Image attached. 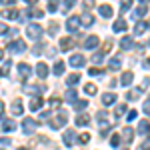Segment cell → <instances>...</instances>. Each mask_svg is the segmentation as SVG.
<instances>
[{"label":"cell","instance_id":"6da1fadb","mask_svg":"<svg viewBox=\"0 0 150 150\" xmlns=\"http://www.w3.org/2000/svg\"><path fill=\"white\" fill-rule=\"evenodd\" d=\"M26 34H28V38H32V40H40V36H42L40 24H28L26 26Z\"/></svg>","mask_w":150,"mask_h":150},{"label":"cell","instance_id":"7a4b0ae2","mask_svg":"<svg viewBox=\"0 0 150 150\" xmlns=\"http://www.w3.org/2000/svg\"><path fill=\"white\" fill-rule=\"evenodd\" d=\"M80 24H82L80 22V16H70L68 20H66V30H68V32H76Z\"/></svg>","mask_w":150,"mask_h":150},{"label":"cell","instance_id":"3957f363","mask_svg":"<svg viewBox=\"0 0 150 150\" xmlns=\"http://www.w3.org/2000/svg\"><path fill=\"white\" fill-rule=\"evenodd\" d=\"M66 120H68V116L64 114V112H58V114H56V118H54V120L50 122V126L54 128V130H58L60 126H64V124H66Z\"/></svg>","mask_w":150,"mask_h":150},{"label":"cell","instance_id":"277c9868","mask_svg":"<svg viewBox=\"0 0 150 150\" xmlns=\"http://www.w3.org/2000/svg\"><path fill=\"white\" fill-rule=\"evenodd\" d=\"M8 50H10V52H14V54H20V52H24V50H26V44H24V40H14V42H10V44H8Z\"/></svg>","mask_w":150,"mask_h":150},{"label":"cell","instance_id":"5b68a950","mask_svg":"<svg viewBox=\"0 0 150 150\" xmlns=\"http://www.w3.org/2000/svg\"><path fill=\"white\" fill-rule=\"evenodd\" d=\"M2 16H4V18H10V20H18V22L22 20V18H20V12L16 10V8H4V10H2Z\"/></svg>","mask_w":150,"mask_h":150},{"label":"cell","instance_id":"8992f818","mask_svg":"<svg viewBox=\"0 0 150 150\" xmlns=\"http://www.w3.org/2000/svg\"><path fill=\"white\" fill-rule=\"evenodd\" d=\"M36 126H38V124H36L32 118H24L22 120V130L26 132V134H32V132L36 130Z\"/></svg>","mask_w":150,"mask_h":150},{"label":"cell","instance_id":"52a82bcc","mask_svg":"<svg viewBox=\"0 0 150 150\" xmlns=\"http://www.w3.org/2000/svg\"><path fill=\"white\" fill-rule=\"evenodd\" d=\"M84 56L82 54H72V56L68 58V64L70 66H74V68H80V66H84Z\"/></svg>","mask_w":150,"mask_h":150},{"label":"cell","instance_id":"ba28073f","mask_svg":"<svg viewBox=\"0 0 150 150\" xmlns=\"http://www.w3.org/2000/svg\"><path fill=\"white\" fill-rule=\"evenodd\" d=\"M98 14H100L102 18H110V16H112V6H110V4H102V6H98Z\"/></svg>","mask_w":150,"mask_h":150},{"label":"cell","instance_id":"9c48e42d","mask_svg":"<svg viewBox=\"0 0 150 150\" xmlns=\"http://www.w3.org/2000/svg\"><path fill=\"white\" fill-rule=\"evenodd\" d=\"M138 134H144V136H150V122H146V120H140L138 124V130H136Z\"/></svg>","mask_w":150,"mask_h":150},{"label":"cell","instance_id":"30bf717a","mask_svg":"<svg viewBox=\"0 0 150 150\" xmlns=\"http://www.w3.org/2000/svg\"><path fill=\"white\" fill-rule=\"evenodd\" d=\"M94 46H98V36H88V38H86V40H84V48H86V50H92Z\"/></svg>","mask_w":150,"mask_h":150},{"label":"cell","instance_id":"8fae6325","mask_svg":"<svg viewBox=\"0 0 150 150\" xmlns=\"http://www.w3.org/2000/svg\"><path fill=\"white\" fill-rule=\"evenodd\" d=\"M132 80H134V74H132L130 70H126V72L122 74V78H120V84H122V86H130Z\"/></svg>","mask_w":150,"mask_h":150},{"label":"cell","instance_id":"7c38bea8","mask_svg":"<svg viewBox=\"0 0 150 150\" xmlns=\"http://www.w3.org/2000/svg\"><path fill=\"white\" fill-rule=\"evenodd\" d=\"M36 74H38L40 78H46L48 76V66L44 62H38V64H36Z\"/></svg>","mask_w":150,"mask_h":150},{"label":"cell","instance_id":"4fadbf2b","mask_svg":"<svg viewBox=\"0 0 150 150\" xmlns=\"http://www.w3.org/2000/svg\"><path fill=\"white\" fill-rule=\"evenodd\" d=\"M114 100H116V94H112V92H104L102 94V104H104V106L114 104Z\"/></svg>","mask_w":150,"mask_h":150},{"label":"cell","instance_id":"5bb4252c","mask_svg":"<svg viewBox=\"0 0 150 150\" xmlns=\"http://www.w3.org/2000/svg\"><path fill=\"white\" fill-rule=\"evenodd\" d=\"M18 72H20V76H22V78H28V76H30V72H32V68H30V66H28V64H18Z\"/></svg>","mask_w":150,"mask_h":150},{"label":"cell","instance_id":"9a60e30c","mask_svg":"<svg viewBox=\"0 0 150 150\" xmlns=\"http://www.w3.org/2000/svg\"><path fill=\"white\" fill-rule=\"evenodd\" d=\"M42 98H38V96H34V98H32V100H30V110H32V112H34V110H40V108H42Z\"/></svg>","mask_w":150,"mask_h":150},{"label":"cell","instance_id":"2e32d148","mask_svg":"<svg viewBox=\"0 0 150 150\" xmlns=\"http://www.w3.org/2000/svg\"><path fill=\"white\" fill-rule=\"evenodd\" d=\"M148 28V22H144V20H140V22H136V26H134V34L136 36H140L144 30Z\"/></svg>","mask_w":150,"mask_h":150},{"label":"cell","instance_id":"e0dca14e","mask_svg":"<svg viewBox=\"0 0 150 150\" xmlns=\"http://www.w3.org/2000/svg\"><path fill=\"white\" fill-rule=\"evenodd\" d=\"M2 130H4V132H12V130H16L14 120H2Z\"/></svg>","mask_w":150,"mask_h":150},{"label":"cell","instance_id":"ac0fdd59","mask_svg":"<svg viewBox=\"0 0 150 150\" xmlns=\"http://www.w3.org/2000/svg\"><path fill=\"white\" fill-rule=\"evenodd\" d=\"M24 90L30 94H38V92H44V86H30V84H24Z\"/></svg>","mask_w":150,"mask_h":150},{"label":"cell","instance_id":"d6986e66","mask_svg":"<svg viewBox=\"0 0 150 150\" xmlns=\"http://www.w3.org/2000/svg\"><path fill=\"white\" fill-rule=\"evenodd\" d=\"M122 30H126V20L124 18H118L114 22V32H122Z\"/></svg>","mask_w":150,"mask_h":150},{"label":"cell","instance_id":"ffe728a7","mask_svg":"<svg viewBox=\"0 0 150 150\" xmlns=\"http://www.w3.org/2000/svg\"><path fill=\"white\" fill-rule=\"evenodd\" d=\"M122 136H124V142H132V138H134V128H124V132H122Z\"/></svg>","mask_w":150,"mask_h":150},{"label":"cell","instance_id":"44dd1931","mask_svg":"<svg viewBox=\"0 0 150 150\" xmlns=\"http://www.w3.org/2000/svg\"><path fill=\"white\" fill-rule=\"evenodd\" d=\"M138 98H140V88H132V90H128L126 100H138Z\"/></svg>","mask_w":150,"mask_h":150},{"label":"cell","instance_id":"7402d4cb","mask_svg":"<svg viewBox=\"0 0 150 150\" xmlns=\"http://www.w3.org/2000/svg\"><path fill=\"white\" fill-rule=\"evenodd\" d=\"M74 44H76V42H74L72 38H62V40H60V46L64 48V50H68V48H74Z\"/></svg>","mask_w":150,"mask_h":150},{"label":"cell","instance_id":"603a6c76","mask_svg":"<svg viewBox=\"0 0 150 150\" xmlns=\"http://www.w3.org/2000/svg\"><path fill=\"white\" fill-rule=\"evenodd\" d=\"M62 140H64V144H66V146H70V144H72V140H74V132H72V130H66V132H64V136H62Z\"/></svg>","mask_w":150,"mask_h":150},{"label":"cell","instance_id":"cb8c5ba5","mask_svg":"<svg viewBox=\"0 0 150 150\" xmlns=\"http://www.w3.org/2000/svg\"><path fill=\"white\" fill-rule=\"evenodd\" d=\"M88 122H90V118H88L86 114H78L76 116V124H78V126H86Z\"/></svg>","mask_w":150,"mask_h":150},{"label":"cell","instance_id":"d4e9b609","mask_svg":"<svg viewBox=\"0 0 150 150\" xmlns=\"http://www.w3.org/2000/svg\"><path fill=\"white\" fill-rule=\"evenodd\" d=\"M146 10H148V6L142 2L138 8H136V12H134V18H140V16H144V14H146Z\"/></svg>","mask_w":150,"mask_h":150},{"label":"cell","instance_id":"484cf974","mask_svg":"<svg viewBox=\"0 0 150 150\" xmlns=\"http://www.w3.org/2000/svg\"><path fill=\"white\" fill-rule=\"evenodd\" d=\"M108 68H110V70H118V68H120V58H118V56L110 58V60H108Z\"/></svg>","mask_w":150,"mask_h":150},{"label":"cell","instance_id":"4316f807","mask_svg":"<svg viewBox=\"0 0 150 150\" xmlns=\"http://www.w3.org/2000/svg\"><path fill=\"white\" fill-rule=\"evenodd\" d=\"M52 72H54L56 76H60V74L64 72V62H60V60H58V62H54V68H52Z\"/></svg>","mask_w":150,"mask_h":150},{"label":"cell","instance_id":"83f0119b","mask_svg":"<svg viewBox=\"0 0 150 150\" xmlns=\"http://www.w3.org/2000/svg\"><path fill=\"white\" fill-rule=\"evenodd\" d=\"M80 22L84 24V26H92V24H94V18L90 16V14H84V16H80Z\"/></svg>","mask_w":150,"mask_h":150},{"label":"cell","instance_id":"f1b7e54d","mask_svg":"<svg viewBox=\"0 0 150 150\" xmlns=\"http://www.w3.org/2000/svg\"><path fill=\"white\" fill-rule=\"evenodd\" d=\"M12 112L14 114H22V102L20 100H14L12 102Z\"/></svg>","mask_w":150,"mask_h":150},{"label":"cell","instance_id":"f546056e","mask_svg":"<svg viewBox=\"0 0 150 150\" xmlns=\"http://www.w3.org/2000/svg\"><path fill=\"white\" fill-rule=\"evenodd\" d=\"M120 46H122V50H130V48L134 46V44H132V40H130V38H122V42H120Z\"/></svg>","mask_w":150,"mask_h":150},{"label":"cell","instance_id":"4dcf8cb0","mask_svg":"<svg viewBox=\"0 0 150 150\" xmlns=\"http://www.w3.org/2000/svg\"><path fill=\"white\" fill-rule=\"evenodd\" d=\"M10 66H12V62H10V60H6V62H4V66L0 68V74H2V76H8V72H10Z\"/></svg>","mask_w":150,"mask_h":150},{"label":"cell","instance_id":"1f68e13d","mask_svg":"<svg viewBox=\"0 0 150 150\" xmlns=\"http://www.w3.org/2000/svg\"><path fill=\"white\" fill-rule=\"evenodd\" d=\"M114 112H116V114H114V118H120V116H122L124 112H126V106H124V104H118Z\"/></svg>","mask_w":150,"mask_h":150},{"label":"cell","instance_id":"d6a6232c","mask_svg":"<svg viewBox=\"0 0 150 150\" xmlns=\"http://www.w3.org/2000/svg\"><path fill=\"white\" fill-rule=\"evenodd\" d=\"M78 80H80V76H78V74H70L68 78H66V82H68L70 86H74V84H78Z\"/></svg>","mask_w":150,"mask_h":150},{"label":"cell","instance_id":"836d02e7","mask_svg":"<svg viewBox=\"0 0 150 150\" xmlns=\"http://www.w3.org/2000/svg\"><path fill=\"white\" fill-rule=\"evenodd\" d=\"M66 100H68V102H74V100H76V90L70 88L68 92H66Z\"/></svg>","mask_w":150,"mask_h":150},{"label":"cell","instance_id":"e575fe53","mask_svg":"<svg viewBox=\"0 0 150 150\" xmlns=\"http://www.w3.org/2000/svg\"><path fill=\"white\" fill-rule=\"evenodd\" d=\"M84 92L86 94H96V86H94V84H86V86H84Z\"/></svg>","mask_w":150,"mask_h":150},{"label":"cell","instance_id":"d590c367","mask_svg":"<svg viewBox=\"0 0 150 150\" xmlns=\"http://www.w3.org/2000/svg\"><path fill=\"white\" fill-rule=\"evenodd\" d=\"M136 116H138V112H136V110H130V112H128V114H126L128 122H132V120H136Z\"/></svg>","mask_w":150,"mask_h":150},{"label":"cell","instance_id":"8d00e7d4","mask_svg":"<svg viewBox=\"0 0 150 150\" xmlns=\"http://www.w3.org/2000/svg\"><path fill=\"white\" fill-rule=\"evenodd\" d=\"M60 104H62V100H60V98H52V100H50V108H58Z\"/></svg>","mask_w":150,"mask_h":150},{"label":"cell","instance_id":"74e56055","mask_svg":"<svg viewBox=\"0 0 150 150\" xmlns=\"http://www.w3.org/2000/svg\"><path fill=\"white\" fill-rule=\"evenodd\" d=\"M88 140H90V136H88V134H86V132H84V134H80V136H78V142H80V144H86V142H88Z\"/></svg>","mask_w":150,"mask_h":150},{"label":"cell","instance_id":"f35d334b","mask_svg":"<svg viewBox=\"0 0 150 150\" xmlns=\"http://www.w3.org/2000/svg\"><path fill=\"white\" fill-rule=\"evenodd\" d=\"M88 74H90V76H102V70H98V68H90V70H88Z\"/></svg>","mask_w":150,"mask_h":150},{"label":"cell","instance_id":"ab89813d","mask_svg":"<svg viewBox=\"0 0 150 150\" xmlns=\"http://www.w3.org/2000/svg\"><path fill=\"white\" fill-rule=\"evenodd\" d=\"M110 144H112V146H118V144H120V136H118V134H114V136L110 138Z\"/></svg>","mask_w":150,"mask_h":150},{"label":"cell","instance_id":"60d3db41","mask_svg":"<svg viewBox=\"0 0 150 150\" xmlns=\"http://www.w3.org/2000/svg\"><path fill=\"white\" fill-rule=\"evenodd\" d=\"M92 62H94V64H100V62H102V52H100V54H94Z\"/></svg>","mask_w":150,"mask_h":150},{"label":"cell","instance_id":"b9f144b4","mask_svg":"<svg viewBox=\"0 0 150 150\" xmlns=\"http://www.w3.org/2000/svg\"><path fill=\"white\" fill-rule=\"evenodd\" d=\"M86 106H88V102H86V100H82V102H76V110H84Z\"/></svg>","mask_w":150,"mask_h":150},{"label":"cell","instance_id":"7bdbcfd3","mask_svg":"<svg viewBox=\"0 0 150 150\" xmlns=\"http://www.w3.org/2000/svg\"><path fill=\"white\" fill-rule=\"evenodd\" d=\"M110 48H112V40H108V42L104 44V48H102V54H106V52H108Z\"/></svg>","mask_w":150,"mask_h":150},{"label":"cell","instance_id":"ee69618b","mask_svg":"<svg viewBox=\"0 0 150 150\" xmlns=\"http://www.w3.org/2000/svg\"><path fill=\"white\" fill-rule=\"evenodd\" d=\"M40 52H42V44H36V46H34V50H32V54H34V56H38Z\"/></svg>","mask_w":150,"mask_h":150},{"label":"cell","instance_id":"f6af8a7d","mask_svg":"<svg viewBox=\"0 0 150 150\" xmlns=\"http://www.w3.org/2000/svg\"><path fill=\"white\" fill-rule=\"evenodd\" d=\"M144 112H146V116H150V98L144 102Z\"/></svg>","mask_w":150,"mask_h":150},{"label":"cell","instance_id":"bcb514c9","mask_svg":"<svg viewBox=\"0 0 150 150\" xmlns=\"http://www.w3.org/2000/svg\"><path fill=\"white\" fill-rule=\"evenodd\" d=\"M6 32H8V26L0 22V36H2V34H6Z\"/></svg>","mask_w":150,"mask_h":150},{"label":"cell","instance_id":"7dc6e473","mask_svg":"<svg viewBox=\"0 0 150 150\" xmlns=\"http://www.w3.org/2000/svg\"><path fill=\"white\" fill-rule=\"evenodd\" d=\"M72 6H74V2H64V4H62V8H64V12H66V10H70Z\"/></svg>","mask_w":150,"mask_h":150},{"label":"cell","instance_id":"c3c4849f","mask_svg":"<svg viewBox=\"0 0 150 150\" xmlns=\"http://www.w3.org/2000/svg\"><path fill=\"white\" fill-rule=\"evenodd\" d=\"M48 30H50V32H56V30H58V24H56V22H52L50 26H48Z\"/></svg>","mask_w":150,"mask_h":150},{"label":"cell","instance_id":"681fc988","mask_svg":"<svg viewBox=\"0 0 150 150\" xmlns=\"http://www.w3.org/2000/svg\"><path fill=\"white\" fill-rule=\"evenodd\" d=\"M10 144V138H0V146H8Z\"/></svg>","mask_w":150,"mask_h":150},{"label":"cell","instance_id":"f907efd6","mask_svg":"<svg viewBox=\"0 0 150 150\" xmlns=\"http://www.w3.org/2000/svg\"><path fill=\"white\" fill-rule=\"evenodd\" d=\"M56 8H58L56 4H52V2H48V10H50V12H56Z\"/></svg>","mask_w":150,"mask_h":150},{"label":"cell","instance_id":"816d5d0a","mask_svg":"<svg viewBox=\"0 0 150 150\" xmlns=\"http://www.w3.org/2000/svg\"><path fill=\"white\" fill-rule=\"evenodd\" d=\"M142 150H150V140H144V144H142Z\"/></svg>","mask_w":150,"mask_h":150},{"label":"cell","instance_id":"f5cc1de1","mask_svg":"<svg viewBox=\"0 0 150 150\" xmlns=\"http://www.w3.org/2000/svg\"><path fill=\"white\" fill-rule=\"evenodd\" d=\"M130 8V2H122V12H126Z\"/></svg>","mask_w":150,"mask_h":150},{"label":"cell","instance_id":"db71d44e","mask_svg":"<svg viewBox=\"0 0 150 150\" xmlns=\"http://www.w3.org/2000/svg\"><path fill=\"white\" fill-rule=\"evenodd\" d=\"M148 84H150V78H144L142 80V88H148Z\"/></svg>","mask_w":150,"mask_h":150},{"label":"cell","instance_id":"11a10c76","mask_svg":"<svg viewBox=\"0 0 150 150\" xmlns=\"http://www.w3.org/2000/svg\"><path fill=\"white\" fill-rule=\"evenodd\" d=\"M144 68H150V58H146V60H144Z\"/></svg>","mask_w":150,"mask_h":150},{"label":"cell","instance_id":"9f6ffc18","mask_svg":"<svg viewBox=\"0 0 150 150\" xmlns=\"http://www.w3.org/2000/svg\"><path fill=\"white\" fill-rule=\"evenodd\" d=\"M2 112H4V104L0 102V118H2Z\"/></svg>","mask_w":150,"mask_h":150},{"label":"cell","instance_id":"6f0895ef","mask_svg":"<svg viewBox=\"0 0 150 150\" xmlns=\"http://www.w3.org/2000/svg\"><path fill=\"white\" fill-rule=\"evenodd\" d=\"M18 150H30V148H26V146H22V148H18Z\"/></svg>","mask_w":150,"mask_h":150},{"label":"cell","instance_id":"680465c9","mask_svg":"<svg viewBox=\"0 0 150 150\" xmlns=\"http://www.w3.org/2000/svg\"><path fill=\"white\" fill-rule=\"evenodd\" d=\"M0 60H2V50H0Z\"/></svg>","mask_w":150,"mask_h":150},{"label":"cell","instance_id":"91938a15","mask_svg":"<svg viewBox=\"0 0 150 150\" xmlns=\"http://www.w3.org/2000/svg\"><path fill=\"white\" fill-rule=\"evenodd\" d=\"M148 46H150V40H148Z\"/></svg>","mask_w":150,"mask_h":150},{"label":"cell","instance_id":"94428289","mask_svg":"<svg viewBox=\"0 0 150 150\" xmlns=\"http://www.w3.org/2000/svg\"><path fill=\"white\" fill-rule=\"evenodd\" d=\"M124 150H126V148H124Z\"/></svg>","mask_w":150,"mask_h":150}]
</instances>
